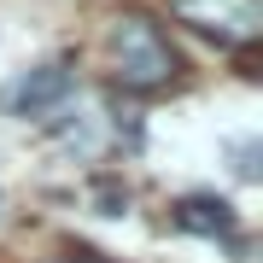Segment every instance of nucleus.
I'll use <instances>...</instances> for the list:
<instances>
[{
  "label": "nucleus",
  "mask_w": 263,
  "mask_h": 263,
  "mask_svg": "<svg viewBox=\"0 0 263 263\" xmlns=\"http://www.w3.org/2000/svg\"><path fill=\"white\" fill-rule=\"evenodd\" d=\"M176 228L205 234V240H234V234H240V216H234V205H222V199L187 193V199L176 205Z\"/></svg>",
  "instance_id": "20e7f679"
},
{
  "label": "nucleus",
  "mask_w": 263,
  "mask_h": 263,
  "mask_svg": "<svg viewBox=\"0 0 263 263\" xmlns=\"http://www.w3.org/2000/svg\"><path fill=\"white\" fill-rule=\"evenodd\" d=\"M170 12L222 47H252L263 35V0H170Z\"/></svg>",
  "instance_id": "f03ea898"
},
{
  "label": "nucleus",
  "mask_w": 263,
  "mask_h": 263,
  "mask_svg": "<svg viewBox=\"0 0 263 263\" xmlns=\"http://www.w3.org/2000/svg\"><path fill=\"white\" fill-rule=\"evenodd\" d=\"M70 94H76V70L65 65V59H47V65H29V70L12 76L6 94H0V105H6V117L35 123V117H53Z\"/></svg>",
  "instance_id": "7ed1b4c3"
},
{
  "label": "nucleus",
  "mask_w": 263,
  "mask_h": 263,
  "mask_svg": "<svg viewBox=\"0 0 263 263\" xmlns=\"http://www.w3.org/2000/svg\"><path fill=\"white\" fill-rule=\"evenodd\" d=\"M105 47H111L117 82L135 88V94L170 88V82H176V70H181V59H176V47H170V35L146 18V12H117V18H111V35H105Z\"/></svg>",
  "instance_id": "f257e3e1"
},
{
  "label": "nucleus",
  "mask_w": 263,
  "mask_h": 263,
  "mask_svg": "<svg viewBox=\"0 0 263 263\" xmlns=\"http://www.w3.org/2000/svg\"><path fill=\"white\" fill-rule=\"evenodd\" d=\"M257 152H263L257 141H234V176L240 181H257Z\"/></svg>",
  "instance_id": "39448f33"
}]
</instances>
